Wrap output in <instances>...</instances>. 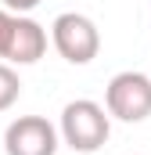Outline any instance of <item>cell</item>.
Listing matches in <instances>:
<instances>
[{"label": "cell", "mask_w": 151, "mask_h": 155, "mask_svg": "<svg viewBox=\"0 0 151 155\" xmlns=\"http://www.w3.org/2000/svg\"><path fill=\"white\" fill-rule=\"evenodd\" d=\"M112 134V116L104 112V105L90 101V97H76L61 108V123H58V137L72 148V152H97Z\"/></svg>", "instance_id": "6da1fadb"}, {"label": "cell", "mask_w": 151, "mask_h": 155, "mask_svg": "<svg viewBox=\"0 0 151 155\" xmlns=\"http://www.w3.org/2000/svg\"><path fill=\"white\" fill-rule=\"evenodd\" d=\"M104 112L122 123H144L151 116V76L137 69L115 72L104 87Z\"/></svg>", "instance_id": "7a4b0ae2"}, {"label": "cell", "mask_w": 151, "mask_h": 155, "mask_svg": "<svg viewBox=\"0 0 151 155\" xmlns=\"http://www.w3.org/2000/svg\"><path fill=\"white\" fill-rule=\"evenodd\" d=\"M50 43L69 65H90L101 51V33H97L94 18H86L79 11H65L50 25Z\"/></svg>", "instance_id": "3957f363"}, {"label": "cell", "mask_w": 151, "mask_h": 155, "mask_svg": "<svg viewBox=\"0 0 151 155\" xmlns=\"http://www.w3.org/2000/svg\"><path fill=\"white\" fill-rule=\"evenodd\" d=\"M61 144L58 126L43 116H18L4 130V152L7 155H54Z\"/></svg>", "instance_id": "277c9868"}, {"label": "cell", "mask_w": 151, "mask_h": 155, "mask_svg": "<svg viewBox=\"0 0 151 155\" xmlns=\"http://www.w3.org/2000/svg\"><path fill=\"white\" fill-rule=\"evenodd\" d=\"M43 51H47V29L25 15H14V29H11V43H7L4 61L7 65H33L43 58Z\"/></svg>", "instance_id": "5b68a950"}, {"label": "cell", "mask_w": 151, "mask_h": 155, "mask_svg": "<svg viewBox=\"0 0 151 155\" xmlns=\"http://www.w3.org/2000/svg\"><path fill=\"white\" fill-rule=\"evenodd\" d=\"M18 94H22V79H18V72H14L7 61H0V112H7V108L18 101Z\"/></svg>", "instance_id": "8992f818"}, {"label": "cell", "mask_w": 151, "mask_h": 155, "mask_svg": "<svg viewBox=\"0 0 151 155\" xmlns=\"http://www.w3.org/2000/svg\"><path fill=\"white\" fill-rule=\"evenodd\" d=\"M11 29H14V15L7 7H0V58L7 54V43H11Z\"/></svg>", "instance_id": "52a82bcc"}, {"label": "cell", "mask_w": 151, "mask_h": 155, "mask_svg": "<svg viewBox=\"0 0 151 155\" xmlns=\"http://www.w3.org/2000/svg\"><path fill=\"white\" fill-rule=\"evenodd\" d=\"M40 0H4V7L7 11H18V15H25V11H33Z\"/></svg>", "instance_id": "ba28073f"}]
</instances>
